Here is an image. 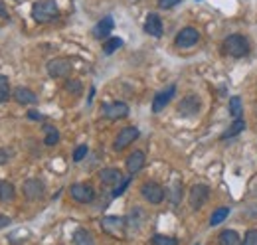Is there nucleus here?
<instances>
[{
  "instance_id": "32",
  "label": "nucleus",
  "mask_w": 257,
  "mask_h": 245,
  "mask_svg": "<svg viewBox=\"0 0 257 245\" xmlns=\"http://www.w3.org/2000/svg\"><path fill=\"white\" fill-rule=\"evenodd\" d=\"M85 154H87V147H85V145L77 147V149L73 151V162H81V160L85 158Z\"/></svg>"
},
{
  "instance_id": "20",
  "label": "nucleus",
  "mask_w": 257,
  "mask_h": 245,
  "mask_svg": "<svg viewBox=\"0 0 257 245\" xmlns=\"http://www.w3.org/2000/svg\"><path fill=\"white\" fill-rule=\"evenodd\" d=\"M16 198V188L6 180H0V202L2 204H8Z\"/></svg>"
},
{
  "instance_id": "10",
  "label": "nucleus",
  "mask_w": 257,
  "mask_h": 245,
  "mask_svg": "<svg viewBox=\"0 0 257 245\" xmlns=\"http://www.w3.org/2000/svg\"><path fill=\"white\" fill-rule=\"evenodd\" d=\"M103 115L109 121H117V119H125L128 115V105L123 101H113V103H105L103 105Z\"/></svg>"
},
{
  "instance_id": "13",
  "label": "nucleus",
  "mask_w": 257,
  "mask_h": 245,
  "mask_svg": "<svg viewBox=\"0 0 257 245\" xmlns=\"http://www.w3.org/2000/svg\"><path fill=\"white\" fill-rule=\"evenodd\" d=\"M174 93H176V85H170V87H166V89L157 93L155 99H153V113H161L162 109L170 103V99L174 97Z\"/></svg>"
},
{
  "instance_id": "26",
  "label": "nucleus",
  "mask_w": 257,
  "mask_h": 245,
  "mask_svg": "<svg viewBox=\"0 0 257 245\" xmlns=\"http://www.w3.org/2000/svg\"><path fill=\"white\" fill-rule=\"evenodd\" d=\"M229 215V208H218L214 214H212V217H210V225L212 227H216L218 223H222V221H225V217Z\"/></svg>"
},
{
  "instance_id": "21",
  "label": "nucleus",
  "mask_w": 257,
  "mask_h": 245,
  "mask_svg": "<svg viewBox=\"0 0 257 245\" xmlns=\"http://www.w3.org/2000/svg\"><path fill=\"white\" fill-rule=\"evenodd\" d=\"M218 241H220V245H241V237H239L237 231H233V229H224V231L220 233Z\"/></svg>"
},
{
  "instance_id": "29",
  "label": "nucleus",
  "mask_w": 257,
  "mask_h": 245,
  "mask_svg": "<svg viewBox=\"0 0 257 245\" xmlns=\"http://www.w3.org/2000/svg\"><path fill=\"white\" fill-rule=\"evenodd\" d=\"M81 89H83V85H81L79 79H67V81H65V91L73 93V95H79Z\"/></svg>"
},
{
  "instance_id": "25",
  "label": "nucleus",
  "mask_w": 257,
  "mask_h": 245,
  "mask_svg": "<svg viewBox=\"0 0 257 245\" xmlns=\"http://www.w3.org/2000/svg\"><path fill=\"white\" fill-rule=\"evenodd\" d=\"M121 46H123V40H121V38H109V40L103 44V52H105L107 56H111V54L117 52Z\"/></svg>"
},
{
  "instance_id": "9",
  "label": "nucleus",
  "mask_w": 257,
  "mask_h": 245,
  "mask_svg": "<svg viewBox=\"0 0 257 245\" xmlns=\"http://www.w3.org/2000/svg\"><path fill=\"white\" fill-rule=\"evenodd\" d=\"M198 40H200V32L192 28V26H186V28H182L176 34L174 44H176V48H192V46L198 44Z\"/></svg>"
},
{
  "instance_id": "12",
  "label": "nucleus",
  "mask_w": 257,
  "mask_h": 245,
  "mask_svg": "<svg viewBox=\"0 0 257 245\" xmlns=\"http://www.w3.org/2000/svg\"><path fill=\"white\" fill-rule=\"evenodd\" d=\"M22 194L28 198V200H40V198H44V194H46V186L42 180H38V178H30V180H26V182L22 184Z\"/></svg>"
},
{
  "instance_id": "33",
  "label": "nucleus",
  "mask_w": 257,
  "mask_h": 245,
  "mask_svg": "<svg viewBox=\"0 0 257 245\" xmlns=\"http://www.w3.org/2000/svg\"><path fill=\"white\" fill-rule=\"evenodd\" d=\"M182 0H159V8L162 10H170V8H174V6H178Z\"/></svg>"
},
{
  "instance_id": "1",
  "label": "nucleus",
  "mask_w": 257,
  "mask_h": 245,
  "mask_svg": "<svg viewBox=\"0 0 257 245\" xmlns=\"http://www.w3.org/2000/svg\"><path fill=\"white\" fill-rule=\"evenodd\" d=\"M60 16V8L56 0H38L32 6V18L38 24H48Z\"/></svg>"
},
{
  "instance_id": "6",
  "label": "nucleus",
  "mask_w": 257,
  "mask_h": 245,
  "mask_svg": "<svg viewBox=\"0 0 257 245\" xmlns=\"http://www.w3.org/2000/svg\"><path fill=\"white\" fill-rule=\"evenodd\" d=\"M141 194L149 204H161L164 200V196H166L164 188L157 182H145L141 186Z\"/></svg>"
},
{
  "instance_id": "34",
  "label": "nucleus",
  "mask_w": 257,
  "mask_h": 245,
  "mask_svg": "<svg viewBox=\"0 0 257 245\" xmlns=\"http://www.w3.org/2000/svg\"><path fill=\"white\" fill-rule=\"evenodd\" d=\"M10 160V151L6 149H0V164H6Z\"/></svg>"
},
{
  "instance_id": "27",
  "label": "nucleus",
  "mask_w": 257,
  "mask_h": 245,
  "mask_svg": "<svg viewBox=\"0 0 257 245\" xmlns=\"http://www.w3.org/2000/svg\"><path fill=\"white\" fill-rule=\"evenodd\" d=\"M10 97V81L6 75L0 73V103H4Z\"/></svg>"
},
{
  "instance_id": "22",
  "label": "nucleus",
  "mask_w": 257,
  "mask_h": 245,
  "mask_svg": "<svg viewBox=\"0 0 257 245\" xmlns=\"http://www.w3.org/2000/svg\"><path fill=\"white\" fill-rule=\"evenodd\" d=\"M44 133H46V137H44L46 147H54V145L60 143V133L54 125H44Z\"/></svg>"
},
{
  "instance_id": "7",
  "label": "nucleus",
  "mask_w": 257,
  "mask_h": 245,
  "mask_svg": "<svg viewBox=\"0 0 257 245\" xmlns=\"http://www.w3.org/2000/svg\"><path fill=\"white\" fill-rule=\"evenodd\" d=\"M46 69H48V73H50V77H69V73H71V61L65 60V58H56V60H50L48 61V65H46Z\"/></svg>"
},
{
  "instance_id": "15",
  "label": "nucleus",
  "mask_w": 257,
  "mask_h": 245,
  "mask_svg": "<svg viewBox=\"0 0 257 245\" xmlns=\"http://www.w3.org/2000/svg\"><path fill=\"white\" fill-rule=\"evenodd\" d=\"M145 32H147L149 36H153V38H161L162 36V20H161V16H159V14L151 12V14L147 16Z\"/></svg>"
},
{
  "instance_id": "17",
  "label": "nucleus",
  "mask_w": 257,
  "mask_h": 245,
  "mask_svg": "<svg viewBox=\"0 0 257 245\" xmlns=\"http://www.w3.org/2000/svg\"><path fill=\"white\" fill-rule=\"evenodd\" d=\"M12 95H14L16 103H20V105H36L38 103V95L28 87H16Z\"/></svg>"
},
{
  "instance_id": "14",
  "label": "nucleus",
  "mask_w": 257,
  "mask_h": 245,
  "mask_svg": "<svg viewBox=\"0 0 257 245\" xmlns=\"http://www.w3.org/2000/svg\"><path fill=\"white\" fill-rule=\"evenodd\" d=\"M99 180L105 184V186H117V184L123 182L125 178H123V174H121L119 168H103L99 172Z\"/></svg>"
},
{
  "instance_id": "3",
  "label": "nucleus",
  "mask_w": 257,
  "mask_h": 245,
  "mask_svg": "<svg viewBox=\"0 0 257 245\" xmlns=\"http://www.w3.org/2000/svg\"><path fill=\"white\" fill-rule=\"evenodd\" d=\"M101 227L105 233H109L117 239H123L125 229H127V221H125V217H119V215H105L101 219Z\"/></svg>"
},
{
  "instance_id": "24",
  "label": "nucleus",
  "mask_w": 257,
  "mask_h": 245,
  "mask_svg": "<svg viewBox=\"0 0 257 245\" xmlns=\"http://www.w3.org/2000/svg\"><path fill=\"white\" fill-rule=\"evenodd\" d=\"M245 129V121L243 119H237V121L231 122V127L225 131L224 135H222V141H227V139H231V137H235V135H239L241 131Z\"/></svg>"
},
{
  "instance_id": "28",
  "label": "nucleus",
  "mask_w": 257,
  "mask_h": 245,
  "mask_svg": "<svg viewBox=\"0 0 257 245\" xmlns=\"http://www.w3.org/2000/svg\"><path fill=\"white\" fill-rule=\"evenodd\" d=\"M153 245H178V239L172 237V235L157 233V235H153Z\"/></svg>"
},
{
  "instance_id": "2",
  "label": "nucleus",
  "mask_w": 257,
  "mask_h": 245,
  "mask_svg": "<svg viewBox=\"0 0 257 245\" xmlns=\"http://www.w3.org/2000/svg\"><path fill=\"white\" fill-rule=\"evenodd\" d=\"M224 52L231 58H245L249 54V42L239 34H231L224 40Z\"/></svg>"
},
{
  "instance_id": "16",
  "label": "nucleus",
  "mask_w": 257,
  "mask_h": 245,
  "mask_svg": "<svg viewBox=\"0 0 257 245\" xmlns=\"http://www.w3.org/2000/svg\"><path fill=\"white\" fill-rule=\"evenodd\" d=\"M113 26H115L113 18L111 16H105V18H101L95 26H93V36H95L97 40H105L113 32Z\"/></svg>"
},
{
  "instance_id": "38",
  "label": "nucleus",
  "mask_w": 257,
  "mask_h": 245,
  "mask_svg": "<svg viewBox=\"0 0 257 245\" xmlns=\"http://www.w3.org/2000/svg\"><path fill=\"white\" fill-rule=\"evenodd\" d=\"M196 245H200V243H196Z\"/></svg>"
},
{
  "instance_id": "36",
  "label": "nucleus",
  "mask_w": 257,
  "mask_h": 245,
  "mask_svg": "<svg viewBox=\"0 0 257 245\" xmlns=\"http://www.w3.org/2000/svg\"><path fill=\"white\" fill-rule=\"evenodd\" d=\"M8 223H10V217L4 214H0V227H6Z\"/></svg>"
},
{
  "instance_id": "11",
  "label": "nucleus",
  "mask_w": 257,
  "mask_h": 245,
  "mask_svg": "<svg viewBox=\"0 0 257 245\" xmlns=\"http://www.w3.org/2000/svg\"><path fill=\"white\" fill-rule=\"evenodd\" d=\"M139 135H141V133H139L137 127H125V129H121V133L117 135V139H115V143H113V149H115V151L127 149L133 141L139 139Z\"/></svg>"
},
{
  "instance_id": "23",
  "label": "nucleus",
  "mask_w": 257,
  "mask_h": 245,
  "mask_svg": "<svg viewBox=\"0 0 257 245\" xmlns=\"http://www.w3.org/2000/svg\"><path fill=\"white\" fill-rule=\"evenodd\" d=\"M229 115H231V119H241V115H243V103H241V97H231L229 99Z\"/></svg>"
},
{
  "instance_id": "4",
  "label": "nucleus",
  "mask_w": 257,
  "mask_h": 245,
  "mask_svg": "<svg viewBox=\"0 0 257 245\" xmlns=\"http://www.w3.org/2000/svg\"><path fill=\"white\" fill-rule=\"evenodd\" d=\"M69 194L79 204H89V202L95 200V190H93L91 184H73L69 188Z\"/></svg>"
},
{
  "instance_id": "19",
  "label": "nucleus",
  "mask_w": 257,
  "mask_h": 245,
  "mask_svg": "<svg viewBox=\"0 0 257 245\" xmlns=\"http://www.w3.org/2000/svg\"><path fill=\"white\" fill-rule=\"evenodd\" d=\"M71 239H73V245H95V239H93L91 231L85 229V227H77L73 231V237Z\"/></svg>"
},
{
  "instance_id": "18",
  "label": "nucleus",
  "mask_w": 257,
  "mask_h": 245,
  "mask_svg": "<svg viewBox=\"0 0 257 245\" xmlns=\"http://www.w3.org/2000/svg\"><path fill=\"white\" fill-rule=\"evenodd\" d=\"M143 166H145V153H143V151H135L133 154H128L127 170H128V174H131V176H133V174H137Z\"/></svg>"
},
{
  "instance_id": "31",
  "label": "nucleus",
  "mask_w": 257,
  "mask_h": 245,
  "mask_svg": "<svg viewBox=\"0 0 257 245\" xmlns=\"http://www.w3.org/2000/svg\"><path fill=\"white\" fill-rule=\"evenodd\" d=\"M128 184H131V176H128V178H125V180H123V182H121V184H117L111 196H113V198H119V196H121V194H123V192L127 190V186H128Z\"/></svg>"
},
{
  "instance_id": "30",
  "label": "nucleus",
  "mask_w": 257,
  "mask_h": 245,
  "mask_svg": "<svg viewBox=\"0 0 257 245\" xmlns=\"http://www.w3.org/2000/svg\"><path fill=\"white\" fill-rule=\"evenodd\" d=\"M241 245H257V229H249V231L243 235Z\"/></svg>"
},
{
  "instance_id": "8",
  "label": "nucleus",
  "mask_w": 257,
  "mask_h": 245,
  "mask_svg": "<svg viewBox=\"0 0 257 245\" xmlns=\"http://www.w3.org/2000/svg\"><path fill=\"white\" fill-rule=\"evenodd\" d=\"M200 109H202V101H200V97L194 95V93L186 95V97L178 103V113L184 115V117H194V115H198Z\"/></svg>"
},
{
  "instance_id": "5",
  "label": "nucleus",
  "mask_w": 257,
  "mask_h": 245,
  "mask_svg": "<svg viewBox=\"0 0 257 245\" xmlns=\"http://www.w3.org/2000/svg\"><path fill=\"white\" fill-rule=\"evenodd\" d=\"M208 196H210V188L206 184H194L190 194H188V204L192 210H200L206 202H208Z\"/></svg>"
},
{
  "instance_id": "35",
  "label": "nucleus",
  "mask_w": 257,
  "mask_h": 245,
  "mask_svg": "<svg viewBox=\"0 0 257 245\" xmlns=\"http://www.w3.org/2000/svg\"><path fill=\"white\" fill-rule=\"evenodd\" d=\"M0 18H6V20L10 18V16H8V10H6V6L2 4V0H0Z\"/></svg>"
},
{
  "instance_id": "37",
  "label": "nucleus",
  "mask_w": 257,
  "mask_h": 245,
  "mask_svg": "<svg viewBox=\"0 0 257 245\" xmlns=\"http://www.w3.org/2000/svg\"><path fill=\"white\" fill-rule=\"evenodd\" d=\"M28 117L34 119V121H42V115H40V113H36V111H30V113H28Z\"/></svg>"
}]
</instances>
